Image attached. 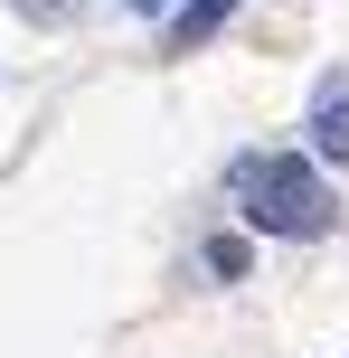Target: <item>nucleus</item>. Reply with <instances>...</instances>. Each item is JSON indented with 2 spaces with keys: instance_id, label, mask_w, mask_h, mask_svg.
<instances>
[{
  "instance_id": "1",
  "label": "nucleus",
  "mask_w": 349,
  "mask_h": 358,
  "mask_svg": "<svg viewBox=\"0 0 349 358\" xmlns=\"http://www.w3.org/2000/svg\"><path fill=\"white\" fill-rule=\"evenodd\" d=\"M227 179H236L245 227H255V236H331V217H340L331 179L302 161V151H245Z\"/></svg>"
},
{
  "instance_id": "5",
  "label": "nucleus",
  "mask_w": 349,
  "mask_h": 358,
  "mask_svg": "<svg viewBox=\"0 0 349 358\" xmlns=\"http://www.w3.org/2000/svg\"><path fill=\"white\" fill-rule=\"evenodd\" d=\"M19 19H38V29H57V19H76V0H19Z\"/></svg>"
},
{
  "instance_id": "4",
  "label": "nucleus",
  "mask_w": 349,
  "mask_h": 358,
  "mask_svg": "<svg viewBox=\"0 0 349 358\" xmlns=\"http://www.w3.org/2000/svg\"><path fill=\"white\" fill-rule=\"evenodd\" d=\"M208 273H218V283H245V273H255V245H245V236H208Z\"/></svg>"
},
{
  "instance_id": "2",
  "label": "nucleus",
  "mask_w": 349,
  "mask_h": 358,
  "mask_svg": "<svg viewBox=\"0 0 349 358\" xmlns=\"http://www.w3.org/2000/svg\"><path fill=\"white\" fill-rule=\"evenodd\" d=\"M312 151L321 161H349V76H321V94H312Z\"/></svg>"
},
{
  "instance_id": "6",
  "label": "nucleus",
  "mask_w": 349,
  "mask_h": 358,
  "mask_svg": "<svg viewBox=\"0 0 349 358\" xmlns=\"http://www.w3.org/2000/svg\"><path fill=\"white\" fill-rule=\"evenodd\" d=\"M123 10H132V19H161V10H180V0H123Z\"/></svg>"
},
{
  "instance_id": "3",
  "label": "nucleus",
  "mask_w": 349,
  "mask_h": 358,
  "mask_svg": "<svg viewBox=\"0 0 349 358\" xmlns=\"http://www.w3.org/2000/svg\"><path fill=\"white\" fill-rule=\"evenodd\" d=\"M236 10H245V0H180V10H170V48H180V57H189V48H208V38H218Z\"/></svg>"
}]
</instances>
